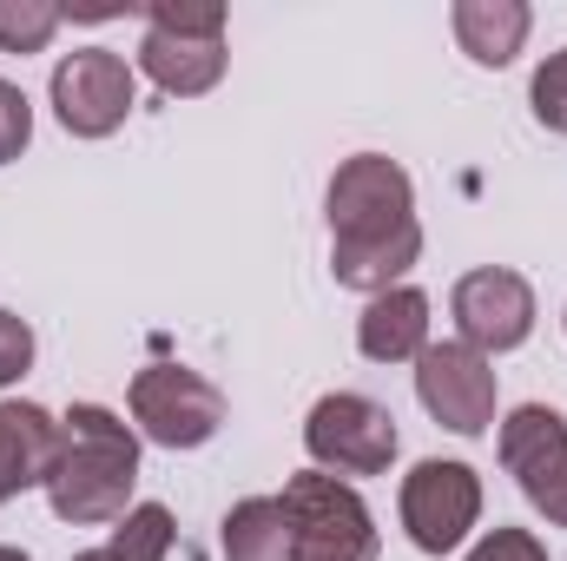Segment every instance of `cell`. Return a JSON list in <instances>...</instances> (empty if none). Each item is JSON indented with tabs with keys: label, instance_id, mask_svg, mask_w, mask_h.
<instances>
[{
	"label": "cell",
	"instance_id": "obj_1",
	"mask_svg": "<svg viewBox=\"0 0 567 561\" xmlns=\"http://www.w3.org/2000/svg\"><path fill=\"white\" fill-rule=\"evenodd\" d=\"M330 272L343 290H396V278L423 258L410 172L383 152H357L330 178Z\"/></svg>",
	"mask_w": 567,
	"mask_h": 561
},
{
	"label": "cell",
	"instance_id": "obj_2",
	"mask_svg": "<svg viewBox=\"0 0 567 561\" xmlns=\"http://www.w3.org/2000/svg\"><path fill=\"white\" fill-rule=\"evenodd\" d=\"M140 482V436L100 404H73L60 417V456L47 476V502L73 529H100L126 516V496Z\"/></svg>",
	"mask_w": 567,
	"mask_h": 561
},
{
	"label": "cell",
	"instance_id": "obj_3",
	"mask_svg": "<svg viewBox=\"0 0 567 561\" xmlns=\"http://www.w3.org/2000/svg\"><path fill=\"white\" fill-rule=\"evenodd\" d=\"M284 516H290V561H377V522L363 496L323 469L284 482Z\"/></svg>",
	"mask_w": 567,
	"mask_h": 561
},
{
	"label": "cell",
	"instance_id": "obj_4",
	"mask_svg": "<svg viewBox=\"0 0 567 561\" xmlns=\"http://www.w3.org/2000/svg\"><path fill=\"white\" fill-rule=\"evenodd\" d=\"M303 449L323 476H383L396 462V417L357 390L317 397V410L303 417Z\"/></svg>",
	"mask_w": 567,
	"mask_h": 561
},
{
	"label": "cell",
	"instance_id": "obj_5",
	"mask_svg": "<svg viewBox=\"0 0 567 561\" xmlns=\"http://www.w3.org/2000/svg\"><path fill=\"white\" fill-rule=\"evenodd\" d=\"M133 422L158 449H198L218 436L225 422V397L218 384H205L198 370H178V364H152L133 377Z\"/></svg>",
	"mask_w": 567,
	"mask_h": 561
},
{
	"label": "cell",
	"instance_id": "obj_6",
	"mask_svg": "<svg viewBox=\"0 0 567 561\" xmlns=\"http://www.w3.org/2000/svg\"><path fill=\"white\" fill-rule=\"evenodd\" d=\"M53 113L73 140H106L133 113V67L106 47H80L53 67Z\"/></svg>",
	"mask_w": 567,
	"mask_h": 561
},
{
	"label": "cell",
	"instance_id": "obj_7",
	"mask_svg": "<svg viewBox=\"0 0 567 561\" xmlns=\"http://www.w3.org/2000/svg\"><path fill=\"white\" fill-rule=\"evenodd\" d=\"M475 516H482V476L468 462H416L403 476V529L423 555L462 549Z\"/></svg>",
	"mask_w": 567,
	"mask_h": 561
},
{
	"label": "cell",
	"instance_id": "obj_8",
	"mask_svg": "<svg viewBox=\"0 0 567 561\" xmlns=\"http://www.w3.org/2000/svg\"><path fill=\"white\" fill-rule=\"evenodd\" d=\"M502 469L522 482V496L567 529V417L548 404H522L502 422Z\"/></svg>",
	"mask_w": 567,
	"mask_h": 561
},
{
	"label": "cell",
	"instance_id": "obj_9",
	"mask_svg": "<svg viewBox=\"0 0 567 561\" xmlns=\"http://www.w3.org/2000/svg\"><path fill=\"white\" fill-rule=\"evenodd\" d=\"M416 397H423V410L442 422V429L482 436V429L495 422V370H488V357L468 350L462 337H455V344H429L423 357H416Z\"/></svg>",
	"mask_w": 567,
	"mask_h": 561
},
{
	"label": "cell",
	"instance_id": "obj_10",
	"mask_svg": "<svg viewBox=\"0 0 567 561\" xmlns=\"http://www.w3.org/2000/svg\"><path fill=\"white\" fill-rule=\"evenodd\" d=\"M449 310H455L462 344H468V350H482V357L515 350V344H528V330H535V290H528L522 272H502V265L468 272V278L455 284Z\"/></svg>",
	"mask_w": 567,
	"mask_h": 561
},
{
	"label": "cell",
	"instance_id": "obj_11",
	"mask_svg": "<svg viewBox=\"0 0 567 561\" xmlns=\"http://www.w3.org/2000/svg\"><path fill=\"white\" fill-rule=\"evenodd\" d=\"M60 456V422L40 404H0V502H13L20 489H47Z\"/></svg>",
	"mask_w": 567,
	"mask_h": 561
},
{
	"label": "cell",
	"instance_id": "obj_12",
	"mask_svg": "<svg viewBox=\"0 0 567 561\" xmlns=\"http://www.w3.org/2000/svg\"><path fill=\"white\" fill-rule=\"evenodd\" d=\"M140 67L145 80L172 100H198L225 80V40H198V33H165L152 27L140 40Z\"/></svg>",
	"mask_w": 567,
	"mask_h": 561
},
{
	"label": "cell",
	"instance_id": "obj_13",
	"mask_svg": "<svg viewBox=\"0 0 567 561\" xmlns=\"http://www.w3.org/2000/svg\"><path fill=\"white\" fill-rule=\"evenodd\" d=\"M357 350L370 364H410L429 350V297L396 284L383 297H370V310L357 317Z\"/></svg>",
	"mask_w": 567,
	"mask_h": 561
},
{
	"label": "cell",
	"instance_id": "obj_14",
	"mask_svg": "<svg viewBox=\"0 0 567 561\" xmlns=\"http://www.w3.org/2000/svg\"><path fill=\"white\" fill-rule=\"evenodd\" d=\"M455 40H462V53L475 60V67H508L515 53H522V40H528V7L522 0H455Z\"/></svg>",
	"mask_w": 567,
	"mask_h": 561
},
{
	"label": "cell",
	"instance_id": "obj_15",
	"mask_svg": "<svg viewBox=\"0 0 567 561\" xmlns=\"http://www.w3.org/2000/svg\"><path fill=\"white\" fill-rule=\"evenodd\" d=\"M225 561H290V516L278 496H251L225 516Z\"/></svg>",
	"mask_w": 567,
	"mask_h": 561
},
{
	"label": "cell",
	"instance_id": "obj_16",
	"mask_svg": "<svg viewBox=\"0 0 567 561\" xmlns=\"http://www.w3.org/2000/svg\"><path fill=\"white\" fill-rule=\"evenodd\" d=\"M172 509H158V502H140V509H126L120 516V529H113V555L120 561H165L172 555Z\"/></svg>",
	"mask_w": 567,
	"mask_h": 561
},
{
	"label": "cell",
	"instance_id": "obj_17",
	"mask_svg": "<svg viewBox=\"0 0 567 561\" xmlns=\"http://www.w3.org/2000/svg\"><path fill=\"white\" fill-rule=\"evenodd\" d=\"M60 27V7L47 0H0V53H40Z\"/></svg>",
	"mask_w": 567,
	"mask_h": 561
},
{
	"label": "cell",
	"instance_id": "obj_18",
	"mask_svg": "<svg viewBox=\"0 0 567 561\" xmlns=\"http://www.w3.org/2000/svg\"><path fill=\"white\" fill-rule=\"evenodd\" d=\"M152 27L165 33H198V40H225V7L218 0H152L145 7Z\"/></svg>",
	"mask_w": 567,
	"mask_h": 561
},
{
	"label": "cell",
	"instance_id": "obj_19",
	"mask_svg": "<svg viewBox=\"0 0 567 561\" xmlns=\"http://www.w3.org/2000/svg\"><path fill=\"white\" fill-rule=\"evenodd\" d=\"M528 100H535V120H542L548 133H567V47H561V53H548V60L535 67Z\"/></svg>",
	"mask_w": 567,
	"mask_h": 561
},
{
	"label": "cell",
	"instance_id": "obj_20",
	"mask_svg": "<svg viewBox=\"0 0 567 561\" xmlns=\"http://www.w3.org/2000/svg\"><path fill=\"white\" fill-rule=\"evenodd\" d=\"M27 140H33V106H27V93L13 80H0V165L20 159Z\"/></svg>",
	"mask_w": 567,
	"mask_h": 561
},
{
	"label": "cell",
	"instance_id": "obj_21",
	"mask_svg": "<svg viewBox=\"0 0 567 561\" xmlns=\"http://www.w3.org/2000/svg\"><path fill=\"white\" fill-rule=\"evenodd\" d=\"M27 364H33V330H27L13 310H0V390H7L13 377H27Z\"/></svg>",
	"mask_w": 567,
	"mask_h": 561
},
{
	"label": "cell",
	"instance_id": "obj_22",
	"mask_svg": "<svg viewBox=\"0 0 567 561\" xmlns=\"http://www.w3.org/2000/svg\"><path fill=\"white\" fill-rule=\"evenodd\" d=\"M468 561H548V549H542L528 529H495V536L475 542V555Z\"/></svg>",
	"mask_w": 567,
	"mask_h": 561
},
{
	"label": "cell",
	"instance_id": "obj_23",
	"mask_svg": "<svg viewBox=\"0 0 567 561\" xmlns=\"http://www.w3.org/2000/svg\"><path fill=\"white\" fill-rule=\"evenodd\" d=\"M73 561H120L113 549H86V555H73Z\"/></svg>",
	"mask_w": 567,
	"mask_h": 561
},
{
	"label": "cell",
	"instance_id": "obj_24",
	"mask_svg": "<svg viewBox=\"0 0 567 561\" xmlns=\"http://www.w3.org/2000/svg\"><path fill=\"white\" fill-rule=\"evenodd\" d=\"M0 561H27V555H20V549H0Z\"/></svg>",
	"mask_w": 567,
	"mask_h": 561
}]
</instances>
